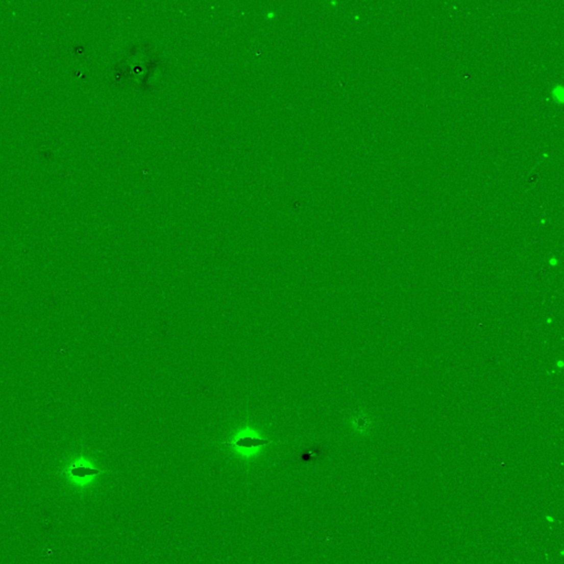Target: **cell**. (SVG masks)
<instances>
[{
  "label": "cell",
  "instance_id": "cell-1",
  "mask_svg": "<svg viewBox=\"0 0 564 564\" xmlns=\"http://www.w3.org/2000/svg\"><path fill=\"white\" fill-rule=\"evenodd\" d=\"M273 443H274L273 440L263 437L258 433H256L255 431L247 428L245 430H242L238 434H236L231 441L224 442L223 444L234 448L235 450H237L242 454L250 455L252 453H255V452L260 450L261 448L268 447V445Z\"/></svg>",
  "mask_w": 564,
  "mask_h": 564
}]
</instances>
